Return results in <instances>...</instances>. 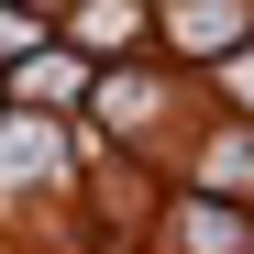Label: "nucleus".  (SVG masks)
Masks as SVG:
<instances>
[{
  "label": "nucleus",
  "instance_id": "obj_1",
  "mask_svg": "<svg viewBox=\"0 0 254 254\" xmlns=\"http://www.w3.org/2000/svg\"><path fill=\"white\" fill-rule=\"evenodd\" d=\"M243 33V0H188L177 11V45H232Z\"/></svg>",
  "mask_w": 254,
  "mask_h": 254
},
{
  "label": "nucleus",
  "instance_id": "obj_2",
  "mask_svg": "<svg viewBox=\"0 0 254 254\" xmlns=\"http://www.w3.org/2000/svg\"><path fill=\"white\" fill-rule=\"evenodd\" d=\"M177 221H188V243H199V254H243V210H210V199H188Z\"/></svg>",
  "mask_w": 254,
  "mask_h": 254
}]
</instances>
